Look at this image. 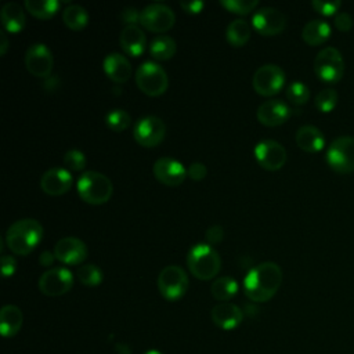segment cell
Instances as JSON below:
<instances>
[{"label": "cell", "instance_id": "obj_43", "mask_svg": "<svg viewBox=\"0 0 354 354\" xmlns=\"http://www.w3.org/2000/svg\"><path fill=\"white\" fill-rule=\"evenodd\" d=\"M17 270V261L12 256L3 254L1 256V274L4 278L11 277Z\"/></svg>", "mask_w": 354, "mask_h": 354}, {"label": "cell", "instance_id": "obj_44", "mask_svg": "<svg viewBox=\"0 0 354 354\" xmlns=\"http://www.w3.org/2000/svg\"><path fill=\"white\" fill-rule=\"evenodd\" d=\"M180 6H181V8L185 11V12H189V14H199L202 10H203V7H205V3L203 1H198V0H195V1H180Z\"/></svg>", "mask_w": 354, "mask_h": 354}, {"label": "cell", "instance_id": "obj_46", "mask_svg": "<svg viewBox=\"0 0 354 354\" xmlns=\"http://www.w3.org/2000/svg\"><path fill=\"white\" fill-rule=\"evenodd\" d=\"M8 50V39L4 32H0V55H4Z\"/></svg>", "mask_w": 354, "mask_h": 354}, {"label": "cell", "instance_id": "obj_11", "mask_svg": "<svg viewBox=\"0 0 354 354\" xmlns=\"http://www.w3.org/2000/svg\"><path fill=\"white\" fill-rule=\"evenodd\" d=\"M73 286V275L64 267L44 271L39 278V289L44 296L57 297L68 293Z\"/></svg>", "mask_w": 354, "mask_h": 354}, {"label": "cell", "instance_id": "obj_47", "mask_svg": "<svg viewBox=\"0 0 354 354\" xmlns=\"http://www.w3.org/2000/svg\"><path fill=\"white\" fill-rule=\"evenodd\" d=\"M115 354H131V350L126 343H116L115 344Z\"/></svg>", "mask_w": 354, "mask_h": 354}, {"label": "cell", "instance_id": "obj_10", "mask_svg": "<svg viewBox=\"0 0 354 354\" xmlns=\"http://www.w3.org/2000/svg\"><path fill=\"white\" fill-rule=\"evenodd\" d=\"M176 22V15L170 7L162 3H152L148 4L141 10L140 14V24L156 33H162L169 30Z\"/></svg>", "mask_w": 354, "mask_h": 354}, {"label": "cell", "instance_id": "obj_28", "mask_svg": "<svg viewBox=\"0 0 354 354\" xmlns=\"http://www.w3.org/2000/svg\"><path fill=\"white\" fill-rule=\"evenodd\" d=\"M177 50V44L173 37L167 35H159L156 36L149 46L151 55L158 61H166L170 59Z\"/></svg>", "mask_w": 354, "mask_h": 354}, {"label": "cell", "instance_id": "obj_19", "mask_svg": "<svg viewBox=\"0 0 354 354\" xmlns=\"http://www.w3.org/2000/svg\"><path fill=\"white\" fill-rule=\"evenodd\" d=\"M257 119L261 124L275 127L290 118V108L281 100H268L257 108Z\"/></svg>", "mask_w": 354, "mask_h": 354}, {"label": "cell", "instance_id": "obj_27", "mask_svg": "<svg viewBox=\"0 0 354 354\" xmlns=\"http://www.w3.org/2000/svg\"><path fill=\"white\" fill-rule=\"evenodd\" d=\"M252 35V28L249 25L248 21L245 19H234L232 22H230V25L227 26V32H225V37L228 40V43L234 47H241L245 46Z\"/></svg>", "mask_w": 354, "mask_h": 354}, {"label": "cell", "instance_id": "obj_24", "mask_svg": "<svg viewBox=\"0 0 354 354\" xmlns=\"http://www.w3.org/2000/svg\"><path fill=\"white\" fill-rule=\"evenodd\" d=\"M24 314L19 307L6 304L0 310V330L3 337H14L22 328Z\"/></svg>", "mask_w": 354, "mask_h": 354}, {"label": "cell", "instance_id": "obj_7", "mask_svg": "<svg viewBox=\"0 0 354 354\" xmlns=\"http://www.w3.org/2000/svg\"><path fill=\"white\" fill-rule=\"evenodd\" d=\"M189 281L187 272L178 266H167L158 275V289L169 301L180 300L188 290Z\"/></svg>", "mask_w": 354, "mask_h": 354}, {"label": "cell", "instance_id": "obj_39", "mask_svg": "<svg viewBox=\"0 0 354 354\" xmlns=\"http://www.w3.org/2000/svg\"><path fill=\"white\" fill-rule=\"evenodd\" d=\"M353 25H354L353 17H351V14H348L346 11H340L335 17V26L340 32H348L353 28Z\"/></svg>", "mask_w": 354, "mask_h": 354}, {"label": "cell", "instance_id": "obj_25", "mask_svg": "<svg viewBox=\"0 0 354 354\" xmlns=\"http://www.w3.org/2000/svg\"><path fill=\"white\" fill-rule=\"evenodd\" d=\"M0 19L4 29L10 33H18L25 26V12L22 7L15 1H8L1 7Z\"/></svg>", "mask_w": 354, "mask_h": 354}, {"label": "cell", "instance_id": "obj_29", "mask_svg": "<svg viewBox=\"0 0 354 354\" xmlns=\"http://www.w3.org/2000/svg\"><path fill=\"white\" fill-rule=\"evenodd\" d=\"M236 292H238V283L231 277H220L214 279L210 286L212 296L221 303L232 299L236 295Z\"/></svg>", "mask_w": 354, "mask_h": 354}, {"label": "cell", "instance_id": "obj_40", "mask_svg": "<svg viewBox=\"0 0 354 354\" xmlns=\"http://www.w3.org/2000/svg\"><path fill=\"white\" fill-rule=\"evenodd\" d=\"M140 14H141V11H138L136 7H126L120 12V21L126 26L137 25V22H140Z\"/></svg>", "mask_w": 354, "mask_h": 354}, {"label": "cell", "instance_id": "obj_6", "mask_svg": "<svg viewBox=\"0 0 354 354\" xmlns=\"http://www.w3.org/2000/svg\"><path fill=\"white\" fill-rule=\"evenodd\" d=\"M136 83L147 95L156 97L166 91L169 77L166 71L153 61L142 62L136 71Z\"/></svg>", "mask_w": 354, "mask_h": 354}, {"label": "cell", "instance_id": "obj_1", "mask_svg": "<svg viewBox=\"0 0 354 354\" xmlns=\"http://www.w3.org/2000/svg\"><path fill=\"white\" fill-rule=\"evenodd\" d=\"M282 283V270L274 261H263L253 267L243 279V293L254 303L268 301Z\"/></svg>", "mask_w": 354, "mask_h": 354}, {"label": "cell", "instance_id": "obj_35", "mask_svg": "<svg viewBox=\"0 0 354 354\" xmlns=\"http://www.w3.org/2000/svg\"><path fill=\"white\" fill-rule=\"evenodd\" d=\"M286 98L293 105H304L310 98V90L304 83L293 82L286 88Z\"/></svg>", "mask_w": 354, "mask_h": 354}, {"label": "cell", "instance_id": "obj_5", "mask_svg": "<svg viewBox=\"0 0 354 354\" xmlns=\"http://www.w3.org/2000/svg\"><path fill=\"white\" fill-rule=\"evenodd\" d=\"M329 167L339 174L354 173V137L342 136L335 138L325 156Z\"/></svg>", "mask_w": 354, "mask_h": 354}, {"label": "cell", "instance_id": "obj_45", "mask_svg": "<svg viewBox=\"0 0 354 354\" xmlns=\"http://www.w3.org/2000/svg\"><path fill=\"white\" fill-rule=\"evenodd\" d=\"M55 260V256H54V252H48V250H44L40 253V257H39V263L43 266V267H48L54 263Z\"/></svg>", "mask_w": 354, "mask_h": 354}, {"label": "cell", "instance_id": "obj_21", "mask_svg": "<svg viewBox=\"0 0 354 354\" xmlns=\"http://www.w3.org/2000/svg\"><path fill=\"white\" fill-rule=\"evenodd\" d=\"M119 44L126 54L131 57H138L145 50L147 37L140 26L130 25L122 29L119 35Z\"/></svg>", "mask_w": 354, "mask_h": 354}, {"label": "cell", "instance_id": "obj_26", "mask_svg": "<svg viewBox=\"0 0 354 354\" xmlns=\"http://www.w3.org/2000/svg\"><path fill=\"white\" fill-rule=\"evenodd\" d=\"M330 36V26L324 19H311L308 21L303 30L301 37L310 46H318L325 43Z\"/></svg>", "mask_w": 354, "mask_h": 354}, {"label": "cell", "instance_id": "obj_31", "mask_svg": "<svg viewBox=\"0 0 354 354\" xmlns=\"http://www.w3.org/2000/svg\"><path fill=\"white\" fill-rule=\"evenodd\" d=\"M58 0H26L25 8L35 17L40 19H48L57 14L59 10Z\"/></svg>", "mask_w": 354, "mask_h": 354}, {"label": "cell", "instance_id": "obj_12", "mask_svg": "<svg viewBox=\"0 0 354 354\" xmlns=\"http://www.w3.org/2000/svg\"><path fill=\"white\" fill-rule=\"evenodd\" d=\"M166 136V124L158 116H145L136 122L133 129L134 140L142 147H156Z\"/></svg>", "mask_w": 354, "mask_h": 354}, {"label": "cell", "instance_id": "obj_33", "mask_svg": "<svg viewBox=\"0 0 354 354\" xmlns=\"http://www.w3.org/2000/svg\"><path fill=\"white\" fill-rule=\"evenodd\" d=\"M106 126L113 131H123L131 124V118L124 109H112L105 116Z\"/></svg>", "mask_w": 354, "mask_h": 354}, {"label": "cell", "instance_id": "obj_30", "mask_svg": "<svg viewBox=\"0 0 354 354\" xmlns=\"http://www.w3.org/2000/svg\"><path fill=\"white\" fill-rule=\"evenodd\" d=\"M64 24L72 30L83 29L88 22V14L84 7L79 4H69L62 11Z\"/></svg>", "mask_w": 354, "mask_h": 354}, {"label": "cell", "instance_id": "obj_38", "mask_svg": "<svg viewBox=\"0 0 354 354\" xmlns=\"http://www.w3.org/2000/svg\"><path fill=\"white\" fill-rule=\"evenodd\" d=\"M311 6H313V8H314L317 12L329 17V15H333V14H336V12L339 11V8H340V6H342V1H340V0H333V1L313 0V1H311Z\"/></svg>", "mask_w": 354, "mask_h": 354}, {"label": "cell", "instance_id": "obj_18", "mask_svg": "<svg viewBox=\"0 0 354 354\" xmlns=\"http://www.w3.org/2000/svg\"><path fill=\"white\" fill-rule=\"evenodd\" d=\"M73 178L68 169L64 167H51L41 174L40 188L43 192L57 196L69 191L72 187Z\"/></svg>", "mask_w": 354, "mask_h": 354}, {"label": "cell", "instance_id": "obj_8", "mask_svg": "<svg viewBox=\"0 0 354 354\" xmlns=\"http://www.w3.org/2000/svg\"><path fill=\"white\" fill-rule=\"evenodd\" d=\"M344 59L342 53L335 47L322 48L314 59L315 75L326 83H336L344 75Z\"/></svg>", "mask_w": 354, "mask_h": 354}, {"label": "cell", "instance_id": "obj_16", "mask_svg": "<svg viewBox=\"0 0 354 354\" xmlns=\"http://www.w3.org/2000/svg\"><path fill=\"white\" fill-rule=\"evenodd\" d=\"M152 171H153V176L156 177V180H159L162 184H165L167 187L180 185L188 174V171L185 170V167L183 166L181 162H178L173 158H169V156L159 158L153 163Z\"/></svg>", "mask_w": 354, "mask_h": 354}, {"label": "cell", "instance_id": "obj_41", "mask_svg": "<svg viewBox=\"0 0 354 354\" xmlns=\"http://www.w3.org/2000/svg\"><path fill=\"white\" fill-rule=\"evenodd\" d=\"M205 238H206V242L212 246V245H217L223 241L224 238V230L221 225H212L206 230V234H205Z\"/></svg>", "mask_w": 354, "mask_h": 354}, {"label": "cell", "instance_id": "obj_14", "mask_svg": "<svg viewBox=\"0 0 354 354\" xmlns=\"http://www.w3.org/2000/svg\"><path fill=\"white\" fill-rule=\"evenodd\" d=\"M254 158L257 163L266 170H279L286 162L285 148L275 140H261L254 147Z\"/></svg>", "mask_w": 354, "mask_h": 354}, {"label": "cell", "instance_id": "obj_22", "mask_svg": "<svg viewBox=\"0 0 354 354\" xmlns=\"http://www.w3.org/2000/svg\"><path fill=\"white\" fill-rule=\"evenodd\" d=\"M104 71L106 76L116 83H124L131 76L129 59L119 53H111L104 58Z\"/></svg>", "mask_w": 354, "mask_h": 354}, {"label": "cell", "instance_id": "obj_15", "mask_svg": "<svg viewBox=\"0 0 354 354\" xmlns=\"http://www.w3.org/2000/svg\"><path fill=\"white\" fill-rule=\"evenodd\" d=\"M25 66L36 77H48L54 66V57L50 48L43 43L32 44L25 54Z\"/></svg>", "mask_w": 354, "mask_h": 354}, {"label": "cell", "instance_id": "obj_9", "mask_svg": "<svg viewBox=\"0 0 354 354\" xmlns=\"http://www.w3.org/2000/svg\"><path fill=\"white\" fill-rule=\"evenodd\" d=\"M285 84V72L275 64H266L256 69L252 86L260 95H274Z\"/></svg>", "mask_w": 354, "mask_h": 354}, {"label": "cell", "instance_id": "obj_4", "mask_svg": "<svg viewBox=\"0 0 354 354\" xmlns=\"http://www.w3.org/2000/svg\"><path fill=\"white\" fill-rule=\"evenodd\" d=\"M76 188L80 199L90 205H102L108 202L113 192L111 180L105 174L94 170L84 171L79 177Z\"/></svg>", "mask_w": 354, "mask_h": 354}, {"label": "cell", "instance_id": "obj_2", "mask_svg": "<svg viewBox=\"0 0 354 354\" xmlns=\"http://www.w3.org/2000/svg\"><path fill=\"white\" fill-rule=\"evenodd\" d=\"M43 227L35 218H21L12 223L6 232V243L14 254H29L41 241Z\"/></svg>", "mask_w": 354, "mask_h": 354}, {"label": "cell", "instance_id": "obj_36", "mask_svg": "<svg viewBox=\"0 0 354 354\" xmlns=\"http://www.w3.org/2000/svg\"><path fill=\"white\" fill-rule=\"evenodd\" d=\"M257 4V0H220V6L235 14H248L254 10Z\"/></svg>", "mask_w": 354, "mask_h": 354}, {"label": "cell", "instance_id": "obj_48", "mask_svg": "<svg viewBox=\"0 0 354 354\" xmlns=\"http://www.w3.org/2000/svg\"><path fill=\"white\" fill-rule=\"evenodd\" d=\"M144 354H163L162 351H159V350H155V348H151V350H147Z\"/></svg>", "mask_w": 354, "mask_h": 354}, {"label": "cell", "instance_id": "obj_32", "mask_svg": "<svg viewBox=\"0 0 354 354\" xmlns=\"http://www.w3.org/2000/svg\"><path fill=\"white\" fill-rule=\"evenodd\" d=\"M76 277L84 286H97L102 282V271L95 264H83L77 268Z\"/></svg>", "mask_w": 354, "mask_h": 354}, {"label": "cell", "instance_id": "obj_3", "mask_svg": "<svg viewBox=\"0 0 354 354\" xmlns=\"http://www.w3.org/2000/svg\"><path fill=\"white\" fill-rule=\"evenodd\" d=\"M187 266L195 278L209 281L218 274L221 257L209 243H196L188 250Z\"/></svg>", "mask_w": 354, "mask_h": 354}, {"label": "cell", "instance_id": "obj_34", "mask_svg": "<svg viewBox=\"0 0 354 354\" xmlns=\"http://www.w3.org/2000/svg\"><path fill=\"white\" fill-rule=\"evenodd\" d=\"M339 101V94L335 88H322L317 95H315V106L318 111L328 113L333 111V108L337 105Z\"/></svg>", "mask_w": 354, "mask_h": 354}, {"label": "cell", "instance_id": "obj_37", "mask_svg": "<svg viewBox=\"0 0 354 354\" xmlns=\"http://www.w3.org/2000/svg\"><path fill=\"white\" fill-rule=\"evenodd\" d=\"M64 165L68 170L80 171L86 166V156L79 149H71L64 155Z\"/></svg>", "mask_w": 354, "mask_h": 354}, {"label": "cell", "instance_id": "obj_23", "mask_svg": "<svg viewBox=\"0 0 354 354\" xmlns=\"http://www.w3.org/2000/svg\"><path fill=\"white\" fill-rule=\"evenodd\" d=\"M295 140L300 149L310 153L319 152L325 145V137L322 131L313 124H304L299 127Z\"/></svg>", "mask_w": 354, "mask_h": 354}, {"label": "cell", "instance_id": "obj_42", "mask_svg": "<svg viewBox=\"0 0 354 354\" xmlns=\"http://www.w3.org/2000/svg\"><path fill=\"white\" fill-rule=\"evenodd\" d=\"M187 171H188V176H189L191 180H194V181H201V180H203V178L206 177L207 169H206V166H205L203 163H201V162H194V163L189 165V167H188Z\"/></svg>", "mask_w": 354, "mask_h": 354}, {"label": "cell", "instance_id": "obj_13", "mask_svg": "<svg viewBox=\"0 0 354 354\" xmlns=\"http://www.w3.org/2000/svg\"><path fill=\"white\" fill-rule=\"evenodd\" d=\"M252 26L263 36L279 35L286 28V17L274 7H263L252 15Z\"/></svg>", "mask_w": 354, "mask_h": 354}, {"label": "cell", "instance_id": "obj_17", "mask_svg": "<svg viewBox=\"0 0 354 354\" xmlns=\"http://www.w3.org/2000/svg\"><path fill=\"white\" fill-rule=\"evenodd\" d=\"M54 256L58 261L68 264V266H76L86 260L87 257V246L86 243L75 236H65L59 239L54 246Z\"/></svg>", "mask_w": 354, "mask_h": 354}, {"label": "cell", "instance_id": "obj_20", "mask_svg": "<svg viewBox=\"0 0 354 354\" xmlns=\"http://www.w3.org/2000/svg\"><path fill=\"white\" fill-rule=\"evenodd\" d=\"M210 318L213 324L224 330H232L239 326L243 319L242 310L230 301L216 304L210 311Z\"/></svg>", "mask_w": 354, "mask_h": 354}]
</instances>
